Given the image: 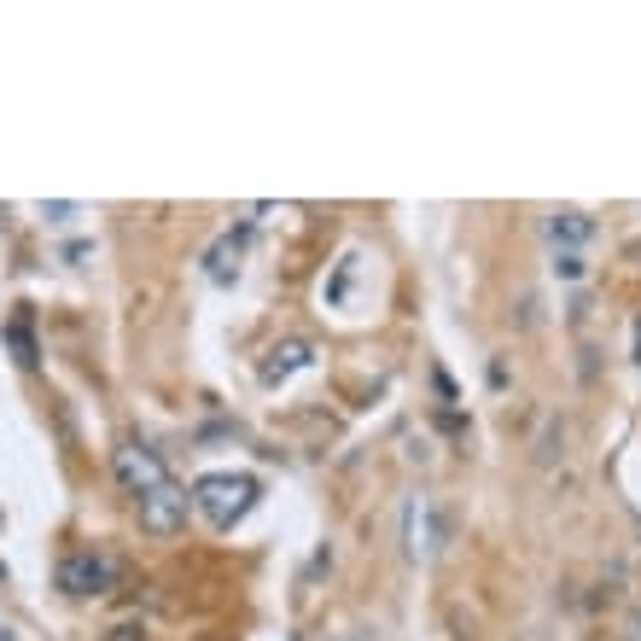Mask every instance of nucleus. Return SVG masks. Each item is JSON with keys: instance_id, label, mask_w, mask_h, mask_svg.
Returning <instances> with one entry per match:
<instances>
[{"instance_id": "obj_12", "label": "nucleus", "mask_w": 641, "mask_h": 641, "mask_svg": "<svg viewBox=\"0 0 641 641\" xmlns=\"http://www.w3.org/2000/svg\"><path fill=\"white\" fill-rule=\"evenodd\" d=\"M0 641H12V630H0Z\"/></svg>"}, {"instance_id": "obj_10", "label": "nucleus", "mask_w": 641, "mask_h": 641, "mask_svg": "<svg viewBox=\"0 0 641 641\" xmlns=\"http://www.w3.org/2000/svg\"><path fill=\"white\" fill-rule=\"evenodd\" d=\"M105 641H146V636H140V624H117V630H105Z\"/></svg>"}, {"instance_id": "obj_11", "label": "nucleus", "mask_w": 641, "mask_h": 641, "mask_svg": "<svg viewBox=\"0 0 641 641\" xmlns=\"http://www.w3.org/2000/svg\"><path fill=\"white\" fill-rule=\"evenodd\" d=\"M636 356H641V321H636Z\"/></svg>"}, {"instance_id": "obj_9", "label": "nucleus", "mask_w": 641, "mask_h": 641, "mask_svg": "<svg viewBox=\"0 0 641 641\" xmlns=\"http://www.w3.org/2000/svg\"><path fill=\"white\" fill-rule=\"evenodd\" d=\"M554 274H560V280H577V274H583V251H554Z\"/></svg>"}, {"instance_id": "obj_8", "label": "nucleus", "mask_w": 641, "mask_h": 641, "mask_svg": "<svg viewBox=\"0 0 641 641\" xmlns=\"http://www.w3.org/2000/svg\"><path fill=\"white\" fill-rule=\"evenodd\" d=\"M6 338H12V350H18V362H24V368H35V362H41V356H35V338H30V327H24V321H12V327H6Z\"/></svg>"}, {"instance_id": "obj_4", "label": "nucleus", "mask_w": 641, "mask_h": 641, "mask_svg": "<svg viewBox=\"0 0 641 641\" xmlns=\"http://www.w3.org/2000/svg\"><path fill=\"white\" fill-rule=\"evenodd\" d=\"M111 467H117V478H123V490H129V496H146L152 484H164V478H169L164 461H158L146 443H123V449L111 455Z\"/></svg>"}, {"instance_id": "obj_7", "label": "nucleus", "mask_w": 641, "mask_h": 641, "mask_svg": "<svg viewBox=\"0 0 641 641\" xmlns=\"http://www.w3.org/2000/svg\"><path fill=\"white\" fill-rule=\"evenodd\" d=\"M228 274H239V239L234 234L210 251V280H228Z\"/></svg>"}, {"instance_id": "obj_5", "label": "nucleus", "mask_w": 641, "mask_h": 641, "mask_svg": "<svg viewBox=\"0 0 641 641\" xmlns=\"http://www.w3.org/2000/svg\"><path fill=\"white\" fill-rule=\"evenodd\" d=\"M589 234H595V222H589L583 210H554V216H548L554 251H577V245H589Z\"/></svg>"}, {"instance_id": "obj_3", "label": "nucleus", "mask_w": 641, "mask_h": 641, "mask_svg": "<svg viewBox=\"0 0 641 641\" xmlns=\"http://www.w3.org/2000/svg\"><path fill=\"white\" fill-rule=\"evenodd\" d=\"M187 507H193V496H187L175 478H164V484H152L146 496H135L140 531H152V537H175V531L187 525Z\"/></svg>"}, {"instance_id": "obj_6", "label": "nucleus", "mask_w": 641, "mask_h": 641, "mask_svg": "<svg viewBox=\"0 0 641 641\" xmlns=\"http://www.w3.org/2000/svg\"><path fill=\"white\" fill-rule=\"evenodd\" d=\"M304 362H309V344H280V350H274V362L263 368V379L274 385V379H286V373L304 368Z\"/></svg>"}, {"instance_id": "obj_2", "label": "nucleus", "mask_w": 641, "mask_h": 641, "mask_svg": "<svg viewBox=\"0 0 641 641\" xmlns=\"http://www.w3.org/2000/svg\"><path fill=\"white\" fill-rule=\"evenodd\" d=\"M117 583H123V560H117L111 548H70L65 560H59V589L76 595V601L111 595Z\"/></svg>"}, {"instance_id": "obj_1", "label": "nucleus", "mask_w": 641, "mask_h": 641, "mask_svg": "<svg viewBox=\"0 0 641 641\" xmlns=\"http://www.w3.org/2000/svg\"><path fill=\"white\" fill-rule=\"evenodd\" d=\"M193 507H199L216 531H228V525H239V519L257 507V478L251 473H210L193 484Z\"/></svg>"}]
</instances>
